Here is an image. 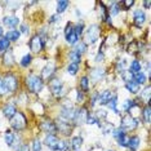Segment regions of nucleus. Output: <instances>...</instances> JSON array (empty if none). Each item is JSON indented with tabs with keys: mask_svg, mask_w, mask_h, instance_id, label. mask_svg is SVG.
<instances>
[{
	"mask_svg": "<svg viewBox=\"0 0 151 151\" xmlns=\"http://www.w3.org/2000/svg\"><path fill=\"white\" fill-rule=\"evenodd\" d=\"M3 87L5 93H14L18 88V81L13 74H6L3 79Z\"/></svg>",
	"mask_w": 151,
	"mask_h": 151,
	"instance_id": "nucleus-1",
	"label": "nucleus"
},
{
	"mask_svg": "<svg viewBox=\"0 0 151 151\" xmlns=\"http://www.w3.org/2000/svg\"><path fill=\"white\" fill-rule=\"evenodd\" d=\"M43 83L44 81L42 80V78L36 76V75H30L29 78L26 79V84L29 89L34 93H39L40 91L43 89Z\"/></svg>",
	"mask_w": 151,
	"mask_h": 151,
	"instance_id": "nucleus-2",
	"label": "nucleus"
},
{
	"mask_svg": "<svg viewBox=\"0 0 151 151\" xmlns=\"http://www.w3.org/2000/svg\"><path fill=\"white\" fill-rule=\"evenodd\" d=\"M26 118L22 112H16L14 116L11 118V125L16 130H22L26 128Z\"/></svg>",
	"mask_w": 151,
	"mask_h": 151,
	"instance_id": "nucleus-3",
	"label": "nucleus"
},
{
	"mask_svg": "<svg viewBox=\"0 0 151 151\" xmlns=\"http://www.w3.org/2000/svg\"><path fill=\"white\" fill-rule=\"evenodd\" d=\"M137 125H138V123H137V120L133 118L132 115H125L123 116L122 119V124H120V128L124 129V130H132V129H136Z\"/></svg>",
	"mask_w": 151,
	"mask_h": 151,
	"instance_id": "nucleus-4",
	"label": "nucleus"
},
{
	"mask_svg": "<svg viewBox=\"0 0 151 151\" xmlns=\"http://www.w3.org/2000/svg\"><path fill=\"white\" fill-rule=\"evenodd\" d=\"M98 37H99V27H98V25L89 26L88 30H87V35H85L87 42L91 43V44H94L98 40Z\"/></svg>",
	"mask_w": 151,
	"mask_h": 151,
	"instance_id": "nucleus-5",
	"label": "nucleus"
},
{
	"mask_svg": "<svg viewBox=\"0 0 151 151\" xmlns=\"http://www.w3.org/2000/svg\"><path fill=\"white\" fill-rule=\"evenodd\" d=\"M50 91H52V94L54 97H62L63 96V83L60 80V79H53L49 84Z\"/></svg>",
	"mask_w": 151,
	"mask_h": 151,
	"instance_id": "nucleus-6",
	"label": "nucleus"
},
{
	"mask_svg": "<svg viewBox=\"0 0 151 151\" xmlns=\"http://www.w3.org/2000/svg\"><path fill=\"white\" fill-rule=\"evenodd\" d=\"M61 119L63 122H70V120H74V116H75V110L71 105H65L62 109H61Z\"/></svg>",
	"mask_w": 151,
	"mask_h": 151,
	"instance_id": "nucleus-7",
	"label": "nucleus"
},
{
	"mask_svg": "<svg viewBox=\"0 0 151 151\" xmlns=\"http://www.w3.org/2000/svg\"><path fill=\"white\" fill-rule=\"evenodd\" d=\"M43 47H44V40L42 39L40 35H35L31 40H30V49H31L34 53L42 52Z\"/></svg>",
	"mask_w": 151,
	"mask_h": 151,
	"instance_id": "nucleus-8",
	"label": "nucleus"
},
{
	"mask_svg": "<svg viewBox=\"0 0 151 151\" xmlns=\"http://www.w3.org/2000/svg\"><path fill=\"white\" fill-rule=\"evenodd\" d=\"M88 110L85 107H81L79 109L78 111H75V116H74V122L76 123V124H84V123H87V119H88Z\"/></svg>",
	"mask_w": 151,
	"mask_h": 151,
	"instance_id": "nucleus-9",
	"label": "nucleus"
},
{
	"mask_svg": "<svg viewBox=\"0 0 151 151\" xmlns=\"http://www.w3.org/2000/svg\"><path fill=\"white\" fill-rule=\"evenodd\" d=\"M58 142H60V139L56 134H47L45 139H44V143L52 151H58Z\"/></svg>",
	"mask_w": 151,
	"mask_h": 151,
	"instance_id": "nucleus-10",
	"label": "nucleus"
},
{
	"mask_svg": "<svg viewBox=\"0 0 151 151\" xmlns=\"http://www.w3.org/2000/svg\"><path fill=\"white\" fill-rule=\"evenodd\" d=\"M40 129L44 130V132H47L48 134H54V132H56V124H54L53 122H50V120H45V122H43L42 124H40Z\"/></svg>",
	"mask_w": 151,
	"mask_h": 151,
	"instance_id": "nucleus-11",
	"label": "nucleus"
},
{
	"mask_svg": "<svg viewBox=\"0 0 151 151\" xmlns=\"http://www.w3.org/2000/svg\"><path fill=\"white\" fill-rule=\"evenodd\" d=\"M53 74H54V65L50 62V63H48L47 66L43 68V71H42V80H49V79L53 76Z\"/></svg>",
	"mask_w": 151,
	"mask_h": 151,
	"instance_id": "nucleus-12",
	"label": "nucleus"
},
{
	"mask_svg": "<svg viewBox=\"0 0 151 151\" xmlns=\"http://www.w3.org/2000/svg\"><path fill=\"white\" fill-rule=\"evenodd\" d=\"M56 129L60 130V133H62L65 136H68L71 133V125L67 122H63V120L58 123V125H56Z\"/></svg>",
	"mask_w": 151,
	"mask_h": 151,
	"instance_id": "nucleus-13",
	"label": "nucleus"
},
{
	"mask_svg": "<svg viewBox=\"0 0 151 151\" xmlns=\"http://www.w3.org/2000/svg\"><path fill=\"white\" fill-rule=\"evenodd\" d=\"M133 17H134V25L137 27L142 26V23L145 22V19H146V16H145V13L142 12V9H139V11H136L134 14H133Z\"/></svg>",
	"mask_w": 151,
	"mask_h": 151,
	"instance_id": "nucleus-14",
	"label": "nucleus"
},
{
	"mask_svg": "<svg viewBox=\"0 0 151 151\" xmlns=\"http://www.w3.org/2000/svg\"><path fill=\"white\" fill-rule=\"evenodd\" d=\"M114 96H115V94H112L110 91H105L102 94H99V97H98V102H99L101 105H107L109 102L111 101L112 98H114Z\"/></svg>",
	"mask_w": 151,
	"mask_h": 151,
	"instance_id": "nucleus-15",
	"label": "nucleus"
},
{
	"mask_svg": "<svg viewBox=\"0 0 151 151\" xmlns=\"http://www.w3.org/2000/svg\"><path fill=\"white\" fill-rule=\"evenodd\" d=\"M3 112H4V116H6V118H9L11 119L12 116H14V114L17 112V110H16V106L14 105H5L4 106V109H3Z\"/></svg>",
	"mask_w": 151,
	"mask_h": 151,
	"instance_id": "nucleus-16",
	"label": "nucleus"
},
{
	"mask_svg": "<svg viewBox=\"0 0 151 151\" xmlns=\"http://www.w3.org/2000/svg\"><path fill=\"white\" fill-rule=\"evenodd\" d=\"M18 21L19 19L17 18V17L9 16V17H5V18L3 19V23H4L5 26H8V27H16L17 25H18Z\"/></svg>",
	"mask_w": 151,
	"mask_h": 151,
	"instance_id": "nucleus-17",
	"label": "nucleus"
},
{
	"mask_svg": "<svg viewBox=\"0 0 151 151\" xmlns=\"http://www.w3.org/2000/svg\"><path fill=\"white\" fill-rule=\"evenodd\" d=\"M19 35H21V32H19L18 30H11V31L6 32L5 39L9 40V42H17V40H18V37H19Z\"/></svg>",
	"mask_w": 151,
	"mask_h": 151,
	"instance_id": "nucleus-18",
	"label": "nucleus"
},
{
	"mask_svg": "<svg viewBox=\"0 0 151 151\" xmlns=\"http://www.w3.org/2000/svg\"><path fill=\"white\" fill-rule=\"evenodd\" d=\"M132 80L139 85V84H143L146 81V76H145V74H143V73L138 71V73H136V74L132 75Z\"/></svg>",
	"mask_w": 151,
	"mask_h": 151,
	"instance_id": "nucleus-19",
	"label": "nucleus"
},
{
	"mask_svg": "<svg viewBox=\"0 0 151 151\" xmlns=\"http://www.w3.org/2000/svg\"><path fill=\"white\" fill-rule=\"evenodd\" d=\"M125 87H127V89L130 92V93H138L139 92V85L137 84V83H134L133 80H130V81H127L125 83Z\"/></svg>",
	"mask_w": 151,
	"mask_h": 151,
	"instance_id": "nucleus-20",
	"label": "nucleus"
},
{
	"mask_svg": "<svg viewBox=\"0 0 151 151\" xmlns=\"http://www.w3.org/2000/svg\"><path fill=\"white\" fill-rule=\"evenodd\" d=\"M4 139H5V143H6V145H8L9 147H12L13 145H14L16 137H14V134H13L11 130H6L5 134H4Z\"/></svg>",
	"mask_w": 151,
	"mask_h": 151,
	"instance_id": "nucleus-21",
	"label": "nucleus"
},
{
	"mask_svg": "<svg viewBox=\"0 0 151 151\" xmlns=\"http://www.w3.org/2000/svg\"><path fill=\"white\" fill-rule=\"evenodd\" d=\"M81 145H83V138H81V137H74V138L71 139V149L78 151L81 147Z\"/></svg>",
	"mask_w": 151,
	"mask_h": 151,
	"instance_id": "nucleus-22",
	"label": "nucleus"
},
{
	"mask_svg": "<svg viewBox=\"0 0 151 151\" xmlns=\"http://www.w3.org/2000/svg\"><path fill=\"white\" fill-rule=\"evenodd\" d=\"M138 146H139V138L138 137H132V138H129V145L128 147L130 149V151H136L137 149H138Z\"/></svg>",
	"mask_w": 151,
	"mask_h": 151,
	"instance_id": "nucleus-23",
	"label": "nucleus"
},
{
	"mask_svg": "<svg viewBox=\"0 0 151 151\" xmlns=\"http://www.w3.org/2000/svg\"><path fill=\"white\" fill-rule=\"evenodd\" d=\"M9 40H6L5 37H0V53H5L6 50H9Z\"/></svg>",
	"mask_w": 151,
	"mask_h": 151,
	"instance_id": "nucleus-24",
	"label": "nucleus"
},
{
	"mask_svg": "<svg viewBox=\"0 0 151 151\" xmlns=\"http://www.w3.org/2000/svg\"><path fill=\"white\" fill-rule=\"evenodd\" d=\"M4 63L8 65V66H12L14 63V58H13V53L11 50H6L5 54H4Z\"/></svg>",
	"mask_w": 151,
	"mask_h": 151,
	"instance_id": "nucleus-25",
	"label": "nucleus"
},
{
	"mask_svg": "<svg viewBox=\"0 0 151 151\" xmlns=\"http://www.w3.org/2000/svg\"><path fill=\"white\" fill-rule=\"evenodd\" d=\"M68 4H70V3L65 1V0H61V1H58L57 3V14H60V13H63L65 11H66Z\"/></svg>",
	"mask_w": 151,
	"mask_h": 151,
	"instance_id": "nucleus-26",
	"label": "nucleus"
},
{
	"mask_svg": "<svg viewBox=\"0 0 151 151\" xmlns=\"http://www.w3.org/2000/svg\"><path fill=\"white\" fill-rule=\"evenodd\" d=\"M138 71H141V65H139V62L137 60L132 61V65H130V68H129V73L133 75V74L138 73Z\"/></svg>",
	"mask_w": 151,
	"mask_h": 151,
	"instance_id": "nucleus-27",
	"label": "nucleus"
},
{
	"mask_svg": "<svg viewBox=\"0 0 151 151\" xmlns=\"http://www.w3.org/2000/svg\"><path fill=\"white\" fill-rule=\"evenodd\" d=\"M104 74H105L104 70H101V68H96V70L92 71V79H93L94 81H97L104 76Z\"/></svg>",
	"mask_w": 151,
	"mask_h": 151,
	"instance_id": "nucleus-28",
	"label": "nucleus"
},
{
	"mask_svg": "<svg viewBox=\"0 0 151 151\" xmlns=\"http://www.w3.org/2000/svg\"><path fill=\"white\" fill-rule=\"evenodd\" d=\"M129 138H130V137H128L127 134H124L123 137H120V138L116 139V141H118L119 146H122V147H128V145H129Z\"/></svg>",
	"mask_w": 151,
	"mask_h": 151,
	"instance_id": "nucleus-29",
	"label": "nucleus"
},
{
	"mask_svg": "<svg viewBox=\"0 0 151 151\" xmlns=\"http://www.w3.org/2000/svg\"><path fill=\"white\" fill-rule=\"evenodd\" d=\"M66 40H67L68 44H71V45H75V44L79 43V42H78V40H79V36H78L75 32H73V34H70V35L66 37Z\"/></svg>",
	"mask_w": 151,
	"mask_h": 151,
	"instance_id": "nucleus-30",
	"label": "nucleus"
},
{
	"mask_svg": "<svg viewBox=\"0 0 151 151\" xmlns=\"http://www.w3.org/2000/svg\"><path fill=\"white\" fill-rule=\"evenodd\" d=\"M75 52H76L78 54H80L81 56V53H84L85 50H87V44L83 43V42H80V43H78L76 44V48H75Z\"/></svg>",
	"mask_w": 151,
	"mask_h": 151,
	"instance_id": "nucleus-31",
	"label": "nucleus"
},
{
	"mask_svg": "<svg viewBox=\"0 0 151 151\" xmlns=\"http://www.w3.org/2000/svg\"><path fill=\"white\" fill-rule=\"evenodd\" d=\"M70 147H71V145L67 141H60V142H58V150L60 151H68Z\"/></svg>",
	"mask_w": 151,
	"mask_h": 151,
	"instance_id": "nucleus-32",
	"label": "nucleus"
},
{
	"mask_svg": "<svg viewBox=\"0 0 151 151\" xmlns=\"http://www.w3.org/2000/svg\"><path fill=\"white\" fill-rule=\"evenodd\" d=\"M78 71H79V65L73 63V62L68 65V67H67V73L70 74V75H76Z\"/></svg>",
	"mask_w": 151,
	"mask_h": 151,
	"instance_id": "nucleus-33",
	"label": "nucleus"
},
{
	"mask_svg": "<svg viewBox=\"0 0 151 151\" xmlns=\"http://www.w3.org/2000/svg\"><path fill=\"white\" fill-rule=\"evenodd\" d=\"M83 30H84V23L83 22H78L76 25L74 26V32L78 36H80L83 34Z\"/></svg>",
	"mask_w": 151,
	"mask_h": 151,
	"instance_id": "nucleus-34",
	"label": "nucleus"
},
{
	"mask_svg": "<svg viewBox=\"0 0 151 151\" xmlns=\"http://www.w3.org/2000/svg\"><path fill=\"white\" fill-rule=\"evenodd\" d=\"M70 60L73 61V63H76V65H79V62L81 61V56L80 54H78L75 50H73V52L70 53Z\"/></svg>",
	"mask_w": 151,
	"mask_h": 151,
	"instance_id": "nucleus-35",
	"label": "nucleus"
},
{
	"mask_svg": "<svg viewBox=\"0 0 151 151\" xmlns=\"http://www.w3.org/2000/svg\"><path fill=\"white\" fill-rule=\"evenodd\" d=\"M31 61H32L31 54H26V56H23V58L21 60V66H23V67H27L30 63H31Z\"/></svg>",
	"mask_w": 151,
	"mask_h": 151,
	"instance_id": "nucleus-36",
	"label": "nucleus"
},
{
	"mask_svg": "<svg viewBox=\"0 0 151 151\" xmlns=\"http://www.w3.org/2000/svg\"><path fill=\"white\" fill-rule=\"evenodd\" d=\"M125 65H127V62H125V60H120L118 63H116V71H118L119 74H122V73H124L125 71Z\"/></svg>",
	"mask_w": 151,
	"mask_h": 151,
	"instance_id": "nucleus-37",
	"label": "nucleus"
},
{
	"mask_svg": "<svg viewBox=\"0 0 151 151\" xmlns=\"http://www.w3.org/2000/svg\"><path fill=\"white\" fill-rule=\"evenodd\" d=\"M116 104H118V102H116V96H114V98H112L111 101L109 102V104H107V106H109V107L111 109V110H112V111H114V112H116V114H119L118 109H116Z\"/></svg>",
	"mask_w": 151,
	"mask_h": 151,
	"instance_id": "nucleus-38",
	"label": "nucleus"
},
{
	"mask_svg": "<svg viewBox=\"0 0 151 151\" xmlns=\"http://www.w3.org/2000/svg\"><path fill=\"white\" fill-rule=\"evenodd\" d=\"M112 6L110 8V14L111 16H116L119 13V11H120V8H119V3H112L111 4Z\"/></svg>",
	"mask_w": 151,
	"mask_h": 151,
	"instance_id": "nucleus-39",
	"label": "nucleus"
},
{
	"mask_svg": "<svg viewBox=\"0 0 151 151\" xmlns=\"http://www.w3.org/2000/svg\"><path fill=\"white\" fill-rule=\"evenodd\" d=\"M125 134V132H124V129H122V128H118V129H114V132H112V136L115 137L116 139H119L120 137H123Z\"/></svg>",
	"mask_w": 151,
	"mask_h": 151,
	"instance_id": "nucleus-40",
	"label": "nucleus"
},
{
	"mask_svg": "<svg viewBox=\"0 0 151 151\" xmlns=\"http://www.w3.org/2000/svg\"><path fill=\"white\" fill-rule=\"evenodd\" d=\"M143 119H145L146 123H150V105L147 104V106L143 110Z\"/></svg>",
	"mask_w": 151,
	"mask_h": 151,
	"instance_id": "nucleus-41",
	"label": "nucleus"
},
{
	"mask_svg": "<svg viewBox=\"0 0 151 151\" xmlns=\"http://www.w3.org/2000/svg\"><path fill=\"white\" fill-rule=\"evenodd\" d=\"M80 85L83 88V91H88V87H89V81H88V78L87 76H83L80 80Z\"/></svg>",
	"mask_w": 151,
	"mask_h": 151,
	"instance_id": "nucleus-42",
	"label": "nucleus"
},
{
	"mask_svg": "<svg viewBox=\"0 0 151 151\" xmlns=\"http://www.w3.org/2000/svg\"><path fill=\"white\" fill-rule=\"evenodd\" d=\"M32 151H42V142L39 139H35L32 142Z\"/></svg>",
	"mask_w": 151,
	"mask_h": 151,
	"instance_id": "nucleus-43",
	"label": "nucleus"
},
{
	"mask_svg": "<svg viewBox=\"0 0 151 151\" xmlns=\"http://www.w3.org/2000/svg\"><path fill=\"white\" fill-rule=\"evenodd\" d=\"M74 32V25L73 23H67V26H66V29H65V36H68L70 34H73Z\"/></svg>",
	"mask_w": 151,
	"mask_h": 151,
	"instance_id": "nucleus-44",
	"label": "nucleus"
},
{
	"mask_svg": "<svg viewBox=\"0 0 151 151\" xmlns=\"http://www.w3.org/2000/svg\"><path fill=\"white\" fill-rule=\"evenodd\" d=\"M136 105H137L136 101H130V99H128V101H125V104H124V110L129 111V109L130 107H134Z\"/></svg>",
	"mask_w": 151,
	"mask_h": 151,
	"instance_id": "nucleus-45",
	"label": "nucleus"
},
{
	"mask_svg": "<svg viewBox=\"0 0 151 151\" xmlns=\"http://www.w3.org/2000/svg\"><path fill=\"white\" fill-rule=\"evenodd\" d=\"M122 4L124 5V9L127 11V9H129L130 6H132L133 4H134V1H133V0H125V1H123Z\"/></svg>",
	"mask_w": 151,
	"mask_h": 151,
	"instance_id": "nucleus-46",
	"label": "nucleus"
},
{
	"mask_svg": "<svg viewBox=\"0 0 151 151\" xmlns=\"http://www.w3.org/2000/svg\"><path fill=\"white\" fill-rule=\"evenodd\" d=\"M142 96H143V97L146 98V101L149 102V99H150V87H149V85H147V87H146V89H145V91H143Z\"/></svg>",
	"mask_w": 151,
	"mask_h": 151,
	"instance_id": "nucleus-47",
	"label": "nucleus"
},
{
	"mask_svg": "<svg viewBox=\"0 0 151 151\" xmlns=\"http://www.w3.org/2000/svg\"><path fill=\"white\" fill-rule=\"evenodd\" d=\"M76 101L78 102H83L84 101V94H83V92L79 89L78 91V96H76Z\"/></svg>",
	"mask_w": 151,
	"mask_h": 151,
	"instance_id": "nucleus-48",
	"label": "nucleus"
},
{
	"mask_svg": "<svg viewBox=\"0 0 151 151\" xmlns=\"http://www.w3.org/2000/svg\"><path fill=\"white\" fill-rule=\"evenodd\" d=\"M136 47H137V43H132V44H130V45L128 47V52L129 53H136Z\"/></svg>",
	"mask_w": 151,
	"mask_h": 151,
	"instance_id": "nucleus-49",
	"label": "nucleus"
},
{
	"mask_svg": "<svg viewBox=\"0 0 151 151\" xmlns=\"http://www.w3.org/2000/svg\"><path fill=\"white\" fill-rule=\"evenodd\" d=\"M58 19H60V14H53L49 18V23H54V22H57Z\"/></svg>",
	"mask_w": 151,
	"mask_h": 151,
	"instance_id": "nucleus-50",
	"label": "nucleus"
},
{
	"mask_svg": "<svg viewBox=\"0 0 151 151\" xmlns=\"http://www.w3.org/2000/svg\"><path fill=\"white\" fill-rule=\"evenodd\" d=\"M17 151H30L29 145H21L19 147H17Z\"/></svg>",
	"mask_w": 151,
	"mask_h": 151,
	"instance_id": "nucleus-51",
	"label": "nucleus"
},
{
	"mask_svg": "<svg viewBox=\"0 0 151 151\" xmlns=\"http://www.w3.org/2000/svg\"><path fill=\"white\" fill-rule=\"evenodd\" d=\"M102 60H104V53H102V50L99 49V53H98V56L96 57V61H97V62H101Z\"/></svg>",
	"mask_w": 151,
	"mask_h": 151,
	"instance_id": "nucleus-52",
	"label": "nucleus"
},
{
	"mask_svg": "<svg viewBox=\"0 0 151 151\" xmlns=\"http://www.w3.org/2000/svg\"><path fill=\"white\" fill-rule=\"evenodd\" d=\"M19 32H22V34H27L29 32V27H27L26 25H21V31Z\"/></svg>",
	"mask_w": 151,
	"mask_h": 151,
	"instance_id": "nucleus-53",
	"label": "nucleus"
},
{
	"mask_svg": "<svg viewBox=\"0 0 151 151\" xmlns=\"http://www.w3.org/2000/svg\"><path fill=\"white\" fill-rule=\"evenodd\" d=\"M4 93L5 92H4V87H3V79H0V96Z\"/></svg>",
	"mask_w": 151,
	"mask_h": 151,
	"instance_id": "nucleus-54",
	"label": "nucleus"
},
{
	"mask_svg": "<svg viewBox=\"0 0 151 151\" xmlns=\"http://www.w3.org/2000/svg\"><path fill=\"white\" fill-rule=\"evenodd\" d=\"M143 5H145V8H146V9H149V8H150V5H151V1H149V0H147V1L143 3Z\"/></svg>",
	"mask_w": 151,
	"mask_h": 151,
	"instance_id": "nucleus-55",
	"label": "nucleus"
},
{
	"mask_svg": "<svg viewBox=\"0 0 151 151\" xmlns=\"http://www.w3.org/2000/svg\"><path fill=\"white\" fill-rule=\"evenodd\" d=\"M1 35H3V29L0 27V37H1Z\"/></svg>",
	"mask_w": 151,
	"mask_h": 151,
	"instance_id": "nucleus-56",
	"label": "nucleus"
}]
</instances>
